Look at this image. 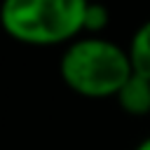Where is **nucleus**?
<instances>
[{
	"mask_svg": "<svg viewBox=\"0 0 150 150\" xmlns=\"http://www.w3.org/2000/svg\"><path fill=\"white\" fill-rule=\"evenodd\" d=\"M59 75L73 94L101 101L115 98L134 70L127 47L120 42L103 35H80L63 47Z\"/></svg>",
	"mask_w": 150,
	"mask_h": 150,
	"instance_id": "f257e3e1",
	"label": "nucleus"
},
{
	"mask_svg": "<svg viewBox=\"0 0 150 150\" xmlns=\"http://www.w3.org/2000/svg\"><path fill=\"white\" fill-rule=\"evenodd\" d=\"M131 150H150V136H145V138H141Z\"/></svg>",
	"mask_w": 150,
	"mask_h": 150,
	"instance_id": "423d86ee",
	"label": "nucleus"
},
{
	"mask_svg": "<svg viewBox=\"0 0 150 150\" xmlns=\"http://www.w3.org/2000/svg\"><path fill=\"white\" fill-rule=\"evenodd\" d=\"M122 112L129 117H148L150 115V80L141 75H131L120 94L115 96Z\"/></svg>",
	"mask_w": 150,
	"mask_h": 150,
	"instance_id": "7ed1b4c3",
	"label": "nucleus"
},
{
	"mask_svg": "<svg viewBox=\"0 0 150 150\" xmlns=\"http://www.w3.org/2000/svg\"><path fill=\"white\" fill-rule=\"evenodd\" d=\"M110 23V9L101 0H87L84 7V26L82 35H101Z\"/></svg>",
	"mask_w": 150,
	"mask_h": 150,
	"instance_id": "39448f33",
	"label": "nucleus"
},
{
	"mask_svg": "<svg viewBox=\"0 0 150 150\" xmlns=\"http://www.w3.org/2000/svg\"><path fill=\"white\" fill-rule=\"evenodd\" d=\"M127 54H129L134 75L150 80V19H145L143 23L136 26V30L129 38Z\"/></svg>",
	"mask_w": 150,
	"mask_h": 150,
	"instance_id": "20e7f679",
	"label": "nucleus"
},
{
	"mask_svg": "<svg viewBox=\"0 0 150 150\" xmlns=\"http://www.w3.org/2000/svg\"><path fill=\"white\" fill-rule=\"evenodd\" d=\"M87 0H0L2 33L26 47H66L84 30Z\"/></svg>",
	"mask_w": 150,
	"mask_h": 150,
	"instance_id": "f03ea898",
	"label": "nucleus"
}]
</instances>
